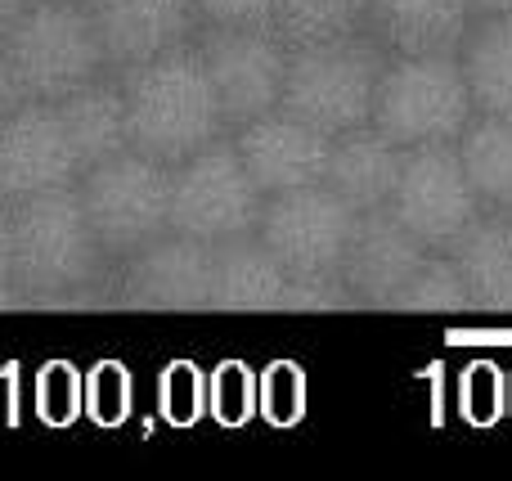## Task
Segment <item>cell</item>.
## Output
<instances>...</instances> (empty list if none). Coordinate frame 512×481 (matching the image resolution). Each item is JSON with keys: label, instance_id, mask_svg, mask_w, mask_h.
<instances>
[{"label": "cell", "instance_id": "9a60e30c", "mask_svg": "<svg viewBox=\"0 0 512 481\" xmlns=\"http://www.w3.org/2000/svg\"><path fill=\"white\" fill-rule=\"evenodd\" d=\"M86 9L104 45L108 72L158 59L162 50L194 41L203 27L194 0H86Z\"/></svg>", "mask_w": 512, "mask_h": 481}, {"label": "cell", "instance_id": "e0dca14e", "mask_svg": "<svg viewBox=\"0 0 512 481\" xmlns=\"http://www.w3.org/2000/svg\"><path fill=\"white\" fill-rule=\"evenodd\" d=\"M450 257L468 284L472 311L512 315V207H481L450 243Z\"/></svg>", "mask_w": 512, "mask_h": 481}, {"label": "cell", "instance_id": "8fae6325", "mask_svg": "<svg viewBox=\"0 0 512 481\" xmlns=\"http://www.w3.org/2000/svg\"><path fill=\"white\" fill-rule=\"evenodd\" d=\"M113 302L131 311H212V243L158 234L117 261Z\"/></svg>", "mask_w": 512, "mask_h": 481}, {"label": "cell", "instance_id": "44dd1931", "mask_svg": "<svg viewBox=\"0 0 512 481\" xmlns=\"http://www.w3.org/2000/svg\"><path fill=\"white\" fill-rule=\"evenodd\" d=\"M459 68L468 77L477 113L512 117V14L472 18L468 36L459 45Z\"/></svg>", "mask_w": 512, "mask_h": 481}, {"label": "cell", "instance_id": "484cf974", "mask_svg": "<svg viewBox=\"0 0 512 481\" xmlns=\"http://www.w3.org/2000/svg\"><path fill=\"white\" fill-rule=\"evenodd\" d=\"M256 414L270 428H297L306 419V374L297 360H274L256 374Z\"/></svg>", "mask_w": 512, "mask_h": 481}, {"label": "cell", "instance_id": "d590c367", "mask_svg": "<svg viewBox=\"0 0 512 481\" xmlns=\"http://www.w3.org/2000/svg\"><path fill=\"white\" fill-rule=\"evenodd\" d=\"M508 405H512V383H508Z\"/></svg>", "mask_w": 512, "mask_h": 481}, {"label": "cell", "instance_id": "ac0fdd59", "mask_svg": "<svg viewBox=\"0 0 512 481\" xmlns=\"http://www.w3.org/2000/svg\"><path fill=\"white\" fill-rule=\"evenodd\" d=\"M400 149L396 140L378 131V126H355V131L333 135V149H328V167H324V185L342 198L351 212H373V207H387L391 189L400 176Z\"/></svg>", "mask_w": 512, "mask_h": 481}, {"label": "cell", "instance_id": "e575fe53", "mask_svg": "<svg viewBox=\"0 0 512 481\" xmlns=\"http://www.w3.org/2000/svg\"><path fill=\"white\" fill-rule=\"evenodd\" d=\"M23 5H27V0H0V32H5V27L14 23V14H18Z\"/></svg>", "mask_w": 512, "mask_h": 481}, {"label": "cell", "instance_id": "83f0119b", "mask_svg": "<svg viewBox=\"0 0 512 481\" xmlns=\"http://www.w3.org/2000/svg\"><path fill=\"white\" fill-rule=\"evenodd\" d=\"M158 414L171 428H194L207 419V374L194 360H171L158 378Z\"/></svg>", "mask_w": 512, "mask_h": 481}, {"label": "cell", "instance_id": "6da1fadb", "mask_svg": "<svg viewBox=\"0 0 512 481\" xmlns=\"http://www.w3.org/2000/svg\"><path fill=\"white\" fill-rule=\"evenodd\" d=\"M9 270L14 306H95L113 302L117 261L86 225L77 185L9 203Z\"/></svg>", "mask_w": 512, "mask_h": 481}, {"label": "cell", "instance_id": "f546056e", "mask_svg": "<svg viewBox=\"0 0 512 481\" xmlns=\"http://www.w3.org/2000/svg\"><path fill=\"white\" fill-rule=\"evenodd\" d=\"M504 410H508L504 374H499L490 360L463 369V378H459V414H463V419L477 423V428H490V423H495Z\"/></svg>", "mask_w": 512, "mask_h": 481}, {"label": "cell", "instance_id": "7402d4cb", "mask_svg": "<svg viewBox=\"0 0 512 481\" xmlns=\"http://www.w3.org/2000/svg\"><path fill=\"white\" fill-rule=\"evenodd\" d=\"M454 149L481 207H512V117L472 113Z\"/></svg>", "mask_w": 512, "mask_h": 481}, {"label": "cell", "instance_id": "7c38bea8", "mask_svg": "<svg viewBox=\"0 0 512 481\" xmlns=\"http://www.w3.org/2000/svg\"><path fill=\"white\" fill-rule=\"evenodd\" d=\"M81 162L59 122V108L45 99H23L0 117V203H23L45 189L77 185Z\"/></svg>", "mask_w": 512, "mask_h": 481}, {"label": "cell", "instance_id": "4dcf8cb0", "mask_svg": "<svg viewBox=\"0 0 512 481\" xmlns=\"http://www.w3.org/2000/svg\"><path fill=\"white\" fill-rule=\"evenodd\" d=\"M279 0H194L203 27H270Z\"/></svg>", "mask_w": 512, "mask_h": 481}, {"label": "cell", "instance_id": "8992f818", "mask_svg": "<svg viewBox=\"0 0 512 481\" xmlns=\"http://www.w3.org/2000/svg\"><path fill=\"white\" fill-rule=\"evenodd\" d=\"M77 198L99 248L113 261L171 230V167L140 149H122L77 176Z\"/></svg>", "mask_w": 512, "mask_h": 481}, {"label": "cell", "instance_id": "836d02e7", "mask_svg": "<svg viewBox=\"0 0 512 481\" xmlns=\"http://www.w3.org/2000/svg\"><path fill=\"white\" fill-rule=\"evenodd\" d=\"M477 14H512V0H472Z\"/></svg>", "mask_w": 512, "mask_h": 481}, {"label": "cell", "instance_id": "3957f363", "mask_svg": "<svg viewBox=\"0 0 512 481\" xmlns=\"http://www.w3.org/2000/svg\"><path fill=\"white\" fill-rule=\"evenodd\" d=\"M382 68H387V50L369 32H351L319 45H292L279 108L324 135L369 126Z\"/></svg>", "mask_w": 512, "mask_h": 481}, {"label": "cell", "instance_id": "9c48e42d", "mask_svg": "<svg viewBox=\"0 0 512 481\" xmlns=\"http://www.w3.org/2000/svg\"><path fill=\"white\" fill-rule=\"evenodd\" d=\"M355 212L328 185H301L288 194H270L256 216V239L279 257V266L297 279L337 275L342 248L351 239Z\"/></svg>", "mask_w": 512, "mask_h": 481}, {"label": "cell", "instance_id": "ba28073f", "mask_svg": "<svg viewBox=\"0 0 512 481\" xmlns=\"http://www.w3.org/2000/svg\"><path fill=\"white\" fill-rule=\"evenodd\" d=\"M387 212L427 248H450L481 212V198L472 194L463 162L454 144H418L400 158L396 189L387 198Z\"/></svg>", "mask_w": 512, "mask_h": 481}, {"label": "cell", "instance_id": "d4e9b609", "mask_svg": "<svg viewBox=\"0 0 512 481\" xmlns=\"http://www.w3.org/2000/svg\"><path fill=\"white\" fill-rule=\"evenodd\" d=\"M135 410V383L122 360H99L81 374V414L99 428H122Z\"/></svg>", "mask_w": 512, "mask_h": 481}, {"label": "cell", "instance_id": "277c9868", "mask_svg": "<svg viewBox=\"0 0 512 481\" xmlns=\"http://www.w3.org/2000/svg\"><path fill=\"white\" fill-rule=\"evenodd\" d=\"M0 41L27 99L59 104L63 95L108 72L86 0H27Z\"/></svg>", "mask_w": 512, "mask_h": 481}, {"label": "cell", "instance_id": "2e32d148", "mask_svg": "<svg viewBox=\"0 0 512 481\" xmlns=\"http://www.w3.org/2000/svg\"><path fill=\"white\" fill-rule=\"evenodd\" d=\"M472 0H364V32L387 54H459Z\"/></svg>", "mask_w": 512, "mask_h": 481}, {"label": "cell", "instance_id": "d6a6232c", "mask_svg": "<svg viewBox=\"0 0 512 481\" xmlns=\"http://www.w3.org/2000/svg\"><path fill=\"white\" fill-rule=\"evenodd\" d=\"M23 99L27 95H23V86H18V77H14V63H9V54H5V41H0V117L14 113Z\"/></svg>", "mask_w": 512, "mask_h": 481}, {"label": "cell", "instance_id": "603a6c76", "mask_svg": "<svg viewBox=\"0 0 512 481\" xmlns=\"http://www.w3.org/2000/svg\"><path fill=\"white\" fill-rule=\"evenodd\" d=\"M270 32L288 50L364 32V0H279L270 14Z\"/></svg>", "mask_w": 512, "mask_h": 481}, {"label": "cell", "instance_id": "cb8c5ba5", "mask_svg": "<svg viewBox=\"0 0 512 481\" xmlns=\"http://www.w3.org/2000/svg\"><path fill=\"white\" fill-rule=\"evenodd\" d=\"M391 311H472L468 302V284H463L459 266H454L450 248H427V257L414 266V275L405 279V288L396 293Z\"/></svg>", "mask_w": 512, "mask_h": 481}, {"label": "cell", "instance_id": "5bb4252c", "mask_svg": "<svg viewBox=\"0 0 512 481\" xmlns=\"http://www.w3.org/2000/svg\"><path fill=\"white\" fill-rule=\"evenodd\" d=\"M427 257V243H418L387 207L373 212H355L351 239L337 261V279H342L351 306H387L414 275V266Z\"/></svg>", "mask_w": 512, "mask_h": 481}, {"label": "cell", "instance_id": "d6986e66", "mask_svg": "<svg viewBox=\"0 0 512 481\" xmlns=\"http://www.w3.org/2000/svg\"><path fill=\"white\" fill-rule=\"evenodd\" d=\"M288 270L256 234L212 243V311H283Z\"/></svg>", "mask_w": 512, "mask_h": 481}, {"label": "cell", "instance_id": "52a82bcc", "mask_svg": "<svg viewBox=\"0 0 512 481\" xmlns=\"http://www.w3.org/2000/svg\"><path fill=\"white\" fill-rule=\"evenodd\" d=\"M265 194L243 171L230 135H216L171 167V230L203 243H225L256 230Z\"/></svg>", "mask_w": 512, "mask_h": 481}, {"label": "cell", "instance_id": "f1b7e54d", "mask_svg": "<svg viewBox=\"0 0 512 481\" xmlns=\"http://www.w3.org/2000/svg\"><path fill=\"white\" fill-rule=\"evenodd\" d=\"M32 405L41 414V423L50 428H68V423L81 419V369L68 365V360H50L41 365L32 387Z\"/></svg>", "mask_w": 512, "mask_h": 481}, {"label": "cell", "instance_id": "7a4b0ae2", "mask_svg": "<svg viewBox=\"0 0 512 481\" xmlns=\"http://www.w3.org/2000/svg\"><path fill=\"white\" fill-rule=\"evenodd\" d=\"M117 81L126 95L131 149L176 167L180 158L225 135V117L216 104L212 77L203 68V54H198V41L162 50L149 63H135V68L117 72Z\"/></svg>", "mask_w": 512, "mask_h": 481}, {"label": "cell", "instance_id": "ffe728a7", "mask_svg": "<svg viewBox=\"0 0 512 481\" xmlns=\"http://www.w3.org/2000/svg\"><path fill=\"white\" fill-rule=\"evenodd\" d=\"M59 122L68 131V144L77 153L81 171L95 167V162L113 158V153L131 149V135H126V95L117 72H104V77L86 81L81 90L63 95L59 104Z\"/></svg>", "mask_w": 512, "mask_h": 481}, {"label": "cell", "instance_id": "1f68e13d", "mask_svg": "<svg viewBox=\"0 0 512 481\" xmlns=\"http://www.w3.org/2000/svg\"><path fill=\"white\" fill-rule=\"evenodd\" d=\"M14 306V270H9V203H0V311Z\"/></svg>", "mask_w": 512, "mask_h": 481}, {"label": "cell", "instance_id": "30bf717a", "mask_svg": "<svg viewBox=\"0 0 512 481\" xmlns=\"http://www.w3.org/2000/svg\"><path fill=\"white\" fill-rule=\"evenodd\" d=\"M194 41L230 131L279 108L288 45L270 27H198Z\"/></svg>", "mask_w": 512, "mask_h": 481}, {"label": "cell", "instance_id": "4316f807", "mask_svg": "<svg viewBox=\"0 0 512 481\" xmlns=\"http://www.w3.org/2000/svg\"><path fill=\"white\" fill-rule=\"evenodd\" d=\"M207 414L221 428H243L256 419V369L243 360H225L207 374Z\"/></svg>", "mask_w": 512, "mask_h": 481}, {"label": "cell", "instance_id": "5b68a950", "mask_svg": "<svg viewBox=\"0 0 512 481\" xmlns=\"http://www.w3.org/2000/svg\"><path fill=\"white\" fill-rule=\"evenodd\" d=\"M472 113L477 108L459 54H387L369 117L387 140H396L400 149L454 144Z\"/></svg>", "mask_w": 512, "mask_h": 481}, {"label": "cell", "instance_id": "4fadbf2b", "mask_svg": "<svg viewBox=\"0 0 512 481\" xmlns=\"http://www.w3.org/2000/svg\"><path fill=\"white\" fill-rule=\"evenodd\" d=\"M234 149H239L243 171L252 176V185L270 194H288L301 185H324V167H328V149H333V135L315 131L310 122L270 108V113L239 122L230 131Z\"/></svg>", "mask_w": 512, "mask_h": 481}]
</instances>
